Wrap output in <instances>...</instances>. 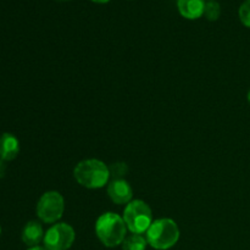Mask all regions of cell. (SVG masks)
Returning a JSON list of instances; mask_svg holds the SVG:
<instances>
[{"instance_id": "cell-1", "label": "cell", "mask_w": 250, "mask_h": 250, "mask_svg": "<svg viewBox=\"0 0 250 250\" xmlns=\"http://www.w3.org/2000/svg\"><path fill=\"white\" fill-rule=\"evenodd\" d=\"M73 177L77 183L88 189H99L110 182L109 166L99 159H85L73 168Z\"/></svg>"}, {"instance_id": "cell-2", "label": "cell", "mask_w": 250, "mask_h": 250, "mask_svg": "<svg viewBox=\"0 0 250 250\" xmlns=\"http://www.w3.org/2000/svg\"><path fill=\"white\" fill-rule=\"evenodd\" d=\"M127 226L122 216L112 211L104 212L95 221V234L103 246L115 248L126 238Z\"/></svg>"}, {"instance_id": "cell-3", "label": "cell", "mask_w": 250, "mask_h": 250, "mask_svg": "<svg viewBox=\"0 0 250 250\" xmlns=\"http://www.w3.org/2000/svg\"><path fill=\"white\" fill-rule=\"evenodd\" d=\"M148 246L156 250H167L180 239V229L176 221L168 217L154 220L146 233Z\"/></svg>"}, {"instance_id": "cell-4", "label": "cell", "mask_w": 250, "mask_h": 250, "mask_svg": "<svg viewBox=\"0 0 250 250\" xmlns=\"http://www.w3.org/2000/svg\"><path fill=\"white\" fill-rule=\"evenodd\" d=\"M122 219L127 229L134 234L146 233L154 221L150 207L142 199H133L129 202L125 208Z\"/></svg>"}, {"instance_id": "cell-5", "label": "cell", "mask_w": 250, "mask_h": 250, "mask_svg": "<svg viewBox=\"0 0 250 250\" xmlns=\"http://www.w3.org/2000/svg\"><path fill=\"white\" fill-rule=\"evenodd\" d=\"M65 211V199L56 190L45 192L37 203V216L44 224L54 225L62 217Z\"/></svg>"}, {"instance_id": "cell-6", "label": "cell", "mask_w": 250, "mask_h": 250, "mask_svg": "<svg viewBox=\"0 0 250 250\" xmlns=\"http://www.w3.org/2000/svg\"><path fill=\"white\" fill-rule=\"evenodd\" d=\"M76 239V232L66 222L54 224L44 234V248L46 250H68Z\"/></svg>"}, {"instance_id": "cell-7", "label": "cell", "mask_w": 250, "mask_h": 250, "mask_svg": "<svg viewBox=\"0 0 250 250\" xmlns=\"http://www.w3.org/2000/svg\"><path fill=\"white\" fill-rule=\"evenodd\" d=\"M106 193L110 199L117 205H127L133 200V189L125 178L110 181L107 183Z\"/></svg>"}, {"instance_id": "cell-8", "label": "cell", "mask_w": 250, "mask_h": 250, "mask_svg": "<svg viewBox=\"0 0 250 250\" xmlns=\"http://www.w3.org/2000/svg\"><path fill=\"white\" fill-rule=\"evenodd\" d=\"M20 153V142L14 134L4 133L0 137V159L2 161H11Z\"/></svg>"}, {"instance_id": "cell-9", "label": "cell", "mask_w": 250, "mask_h": 250, "mask_svg": "<svg viewBox=\"0 0 250 250\" xmlns=\"http://www.w3.org/2000/svg\"><path fill=\"white\" fill-rule=\"evenodd\" d=\"M177 7L181 16L187 20H197L204 15V0H177Z\"/></svg>"}, {"instance_id": "cell-10", "label": "cell", "mask_w": 250, "mask_h": 250, "mask_svg": "<svg viewBox=\"0 0 250 250\" xmlns=\"http://www.w3.org/2000/svg\"><path fill=\"white\" fill-rule=\"evenodd\" d=\"M44 234L45 233L43 231V227L38 221H29L23 227L22 241L28 247L39 246V243L44 239Z\"/></svg>"}, {"instance_id": "cell-11", "label": "cell", "mask_w": 250, "mask_h": 250, "mask_svg": "<svg viewBox=\"0 0 250 250\" xmlns=\"http://www.w3.org/2000/svg\"><path fill=\"white\" fill-rule=\"evenodd\" d=\"M122 250H146L148 242L143 234H134L127 236L124 243L121 244Z\"/></svg>"}, {"instance_id": "cell-12", "label": "cell", "mask_w": 250, "mask_h": 250, "mask_svg": "<svg viewBox=\"0 0 250 250\" xmlns=\"http://www.w3.org/2000/svg\"><path fill=\"white\" fill-rule=\"evenodd\" d=\"M221 14V6L217 1L212 0V1L205 2L204 9V16L207 17L209 21H216Z\"/></svg>"}, {"instance_id": "cell-13", "label": "cell", "mask_w": 250, "mask_h": 250, "mask_svg": "<svg viewBox=\"0 0 250 250\" xmlns=\"http://www.w3.org/2000/svg\"><path fill=\"white\" fill-rule=\"evenodd\" d=\"M110 170V177L112 180H121L124 178V176L127 173V165L125 163H116L112 164L111 166H109Z\"/></svg>"}, {"instance_id": "cell-14", "label": "cell", "mask_w": 250, "mask_h": 250, "mask_svg": "<svg viewBox=\"0 0 250 250\" xmlns=\"http://www.w3.org/2000/svg\"><path fill=\"white\" fill-rule=\"evenodd\" d=\"M239 20L246 27L250 28V0H246L239 7Z\"/></svg>"}, {"instance_id": "cell-15", "label": "cell", "mask_w": 250, "mask_h": 250, "mask_svg": "<svg viewBox=\"0 0 250 250\" xmlns=\"http://www.w3.org/2000/svg\"><path fill=\"white\" fill-rule=\"evenodd\" d=\"M5 172H6V165H5V161L0 159V178L4 177Z\"/></svg>"}, {"instance_id": "cell-16", "label": "cell", "mask_w": 250, "mask_h": 250, "mask_svg": "<svg viewBox=\"0 0 250 250\" xmlns=\"http://www.w3.org/2000/svg\"><path fill=\"white\" fill-rule=\"evenodd\" d=\"M27 250H46L44 247H41V246H36V247H29Z\"/></svg>"}, {"instance_id": "cell-17", "label": "cell", "mask_w": 250, "mask_h": 250, "mask_svg": "<svg viewBox=\"0 0 250 250\" xmlns=\"http://www.w3.org/2000/svg\"><path fill=\"white\" fill-rule=\"evenodd\" d=\"M93 2H97V4H106L110 0H92Z\"/></svg>"}, {"instance_id": "cell-18", "label": "cell", "mask_w": 250, "mask_h": 250, "mask_svg": "<svg viewBox=\"0 0 250 250\" xmlns=\"http://www.w3.org/2000/svg\"><path fill=\"white\" fill-rule=\"evenodd\" d=\"M248 102L250 103V89H249V92H248Z\"/></svg>"}, {"instance_id": "cell-19", "label": "cell", "mask_w": 250, "mask_h": 250, "mask_svg": "<svg viewBox=\"0 0 250 250\" xmlns=\"http://www.w3.org/2000/svg\"><path fill=\"white\" fill-rule=\"evenodd\" d=\"M0 233H1V227H0Z\"/></svg>"}, {"instance_id": "cell-20", "label": "cell", "mask_w": 250, "mask_h": 250, "mask_svg": "<svg viewBox=\"0 0 250 250\" xmlns=\"http://www.w3.org/2000/svg\"><path fill=\"white\" fill-rule=\"evenodd\" d=\"M210 1H212V0H210Z\"/></svg>"}]
</instances>
